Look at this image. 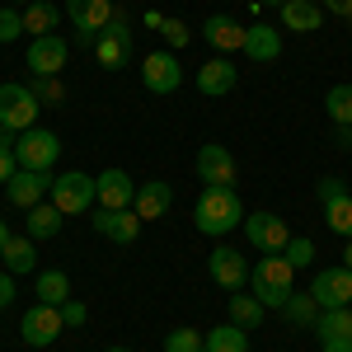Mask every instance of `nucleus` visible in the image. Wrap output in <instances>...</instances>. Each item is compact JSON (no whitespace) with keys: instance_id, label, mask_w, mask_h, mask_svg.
<instances>
[{"instance_id":"1","label":"nucleus","mask_w":352,"mask_h":352,"mask_svg":"<svg viewBox=\"0 0 352 352\" xmlns=\"http://www.w3.org/2000/svg\"><path fill=\"white\" fill-rule=\"evenodd\" d=\"M244 217H249V212H244V202H240L235 188H202L197 207H192V226H197L202 235H212V240L240 230Z\"/></svg>"},{"instance_id":"2","label":"nucleus","mask_w":352,"mask_h":352,"mask_svg":"<svg viewBox=\"0 0 352 352\" xmlns=\"http://www.w3.org/2000/svg\"><path fill=\"white\" fill-rule=\"evenodd\" d=\"M249 292L263 300L268 310H282L287 296L296 292V268H292L282 254H263V258L249 268Z\"/></svg>"},{"instance_id":"3","label":"nucleus","mask_w":352,"mask_h":352,"mask_svg":"<svg viewBox=\"0 0 352 352\" xmlns=\"http://www.w3.org/2000/svg\"><path fill=\"white\" fill-rule=\"evenodd\" d=\"M14 160L19 169H38V174H52V164L61 160V136L47 127H28L14 136Z\"/></svg>"},{"instance_id":"4","label":"nucleus","mask_w":352,"mask_h":352,"mask_svg":"<svg viewBox=\"0 0 352 352\" xmlns=\"http://www.w3.org/2000/svg\"><path fill=\"white\" fill-rule=\"evenodd\" d=\"M38 94H33V85H19V80H5L0 85V127H10V132H28V127H38Z\"/></svg>"},{"instance_id":"5","label":"nucleus","mask_w":352,"mask_h":352,"mask_svg":"<svg viewBox=\"0 0 352 352\" xmlns=\"http://www.w3.org/2000/svg\"><path fill=\"white\" fill-rule=\"evenodd\" d=\"M52 207L61 217H80L94 207V179L80 174V169H66V174H56L52 179Z\"/></svg>"},{"instance_id":"6","label":"nucleus","mask_w":352,"mask_h":352,"mask_svg":"<svg viewBox=\"0 0 352 352\" xmlns=\"http://www.w3.org/2000/svg\"><path fill=\"white\" fill-rule=\"evenodd\" d=\"M244 240L254 244L258 254H282L287 240H292V230H287V221L277 212H249L244 217Z\"/></svg>"},{"instance_id":"7","label":"nucleus","mask_w":352,"mask_h":352,"mask_svg":"<svg viewBox=\"0 0 352 352\" xmlns=\"http://www.w3.org/2000/svg\"><path fill=\"white\" fill-rule=\"evenodd\" d=\"M61 329H66V320H61V305H33V310H24V320H19V333H24L28 348H52L56 338H61Z\"/></svg>"},{"instance_id":"8","label":"nucleus","mask_w":352,"mask_h":352,"mask_svg":"<svg viewBox=\"0 0 352 352\" xmlns=\"http://www.w3.org/2000/svg\"><path fill=\"white\" fill-rule=\"evenodd\" d=\"M310 296H315L320 310H343V305H352V268H343V263L338 268H320Z\"/></svg>"},{"instance_id":"9","label":"nucleus","mask_w":352,"mask_h":352,"mask_svg":"<svg viewBox=\"0 0 352 352\" xmlns=\"http://www.w3.org/2000/svg\"><path fill=\"white\" fill-rule=\"evenodd\" d=\"M207 272H212V282H217L221 292H244V287H249V263H244L240 249H230V244H217V249H212Z\"/></svg>"},{"instance_id":"10","label":"nucleus","mask_w":352,"mask_h":352,"mask_svg":"<svg viewBox=\"0 0 352 352\" xmlns=\"http://www.w3.org/2000/svg\"><path fill=\"white\" fill-rule=\"evenodd\" d=\"M197 179L207 188H235V155L221 146V141H207L197 151Z\"/></svg>"},{"instance_id":"11","label":"nucleus","mask_w":352,"mask_h":352,"mask_svg":"<svg viewBox=\"0 0 352 352\" xmlns=\"http://www.w3.org/2000/svg\"><path fill=\"white\" fill-rule=\"evenodd\" d=\"M66 56H71V43H66L61 33H47V38H33V43H28L24 61H28L33 76H61Z\"/></svg>"},{"instance_id":"12","label":"nucleus","mask_w":352,"mask_h":352,"mask_svg":"<svg viewBox=\"0 0 352 352\" xmlns=\"http://www.w3.org/2000/svg\"><path fill=\"white\" fill-rule=\"evenodd\" d=\"M132 202H136V184L127 179V169H104V174H94V207L127 212Z\"/></svg>"},{"instance_id":"13","label":"nucleus","mask_w":352,"mask_h":352,"mask_svg":"<svg viewBox=\"0 0 352 352\" xmlns=\"http://www.w3.org/2000/svg\"><path fill=\"white\" fill-rule=\"evenodd\" d=\"M141 80H146L151 94H174V89L184 85V66H179L174 52H151L141 61Z\"/></svg>"},{"instance_id":"14","label":"nucleus","mask_w":352,"mask_h":352,"mask_svg":"<svg viewBox=\"0 0 352 352\" xmlns=\"http://www.w3.org/2000/svg\"><path fill=\"white\" fill-rule=\"evenodd\" d=\"M47 192H52V174H38V169H14V179L5 184V197H10V207H19V212L38 207Z\"/></svg>"},{"instance_id":"15","label":"nucleus","mask_w":352,"mask_h":352,"mask_svg":"<svg viewBox=\"0 0 352 352\" xmlns=\"http://www.w3.org/2000/svg\"><path fill=\"white\" fill-rule=\"evenodd\" d=\"M89 221H94V230H99L104 240H113V244H136L141 226H146V221L136 217L132 207H127V212H109V207H94V212H89Z\"/></svg>"},{"instance_id":"16","label":"nucleus","mask_w":352,"mask_h":352,"mask_svg":"<svg viewBox=\"0 0 352 352\" xmlns=\"http://www.w3.org/2000/svg\"><path fill=\"white\" fill-rule=\"evenodd\" d=\"M244 33H249V24L230 19V14H212V19H202V38H207L221 56H226V52H244Z\"/></svg>"},{"instance_id":"17","label":"nucleus","mask_w":352,"mask_h":352,"mask_svg":"<svg viewBox=\"0 0 352 352\" xmlns=\"http://www.w3.org/2000/svg\"><path fill=\"white\" fill-rule=\"evenodd\" d=\"M244 56H249L254 66H268V61H277V56H282V28H272V24H249V33H244Z\"/></svg>"},{"instance_id":"18","label":"nucleus","mask_w":352,"mask_h":352,"mask_svg":"<svg viewBox=\"0 0 352 352\" xmlns=\"http://www.w3.org/2000/svg\"><path fill=\"white\" fill-rule=\"evenodd\" d=\"M235 76H240V71H235V61H230V56H212V61H202V66H197V89H202V94H212V99H221V94H230V89H235Z\"/></svg>"},{"instance_id":"19","label":"nucleus","mask_w":352,"mask_h":352,"mask_svg":"<svg viewBox=\"0 0 352 352\" xmlns=\"http://www.w3.org/2000/svg\"><path fill=\"white\" fill-rule=\"evenodd\" d=\"M169 202H174V188H169L164 179H151V184H141V188H136L132 212L141 221H160L164 212H169Z\"/></svg>"},{"instance_id":"20","label":"nucleus","mask_w":352,"mask_h":352,"mask_svg":"<svg viewBox=\"0 0 352 352\" xmlns=\"http://www.w3.org/2000/svg\"><path fill=\"white\" fill-rule=\"evenodd\" d=\"M277 19H282V28H292V33H315V28L324 24V5H315V0H287L277 10Z\"/></svg>"},{"instance_id":"21","label":"nucleus","mask_w":352,"mask_h":352,"mask_svg":"<svg viewBox=\"0 0 352 352\" xmlns=\"http://www.w3.org/2000/svg\"><path fill=\"white\" fill-rule=\"evenodd\" d=\"M66 14L85 33H104V24L113 19V0H66Z\"/></svg>"},{"instance_id":"22","label":"nucleus","mask_w":352,"mask_h":352,"mask_svg":"<svg viewBox=\"0 0 352 352\" xmlns=\"http://www.w3.org/2000/svg\"><path fill=\"white\" fill-rule=\"evenodd\" d=\"M0 258H5V272H33L38 268V249H33V240L28 235H10L5 240V249H0Z\"/></svg>"},{"instance_id":"23","label":"nucleus","mask_w":352,"mask_h":352,"mask_svg":"<svg viewBox=\"0 0 352 352\" xmlns=\"http://www.w3.org/2000/svg\"><path fill=\"white\" fill-rule=\"evenodd\" d=\"M263 315H268V305L254 296V292H230V324L258 329V324H263Z\"/></svg>"},{"instance_id":"24","label":"nucleus","mask_w":352,"mask_h":352,"mask_svg":"<svg viewBox=\"0 0 352 352\" xmlns=\"http://www.w3.org/2000/svg\"><path fill=\"white\" fill-rule=\"evenodd\" d=\"M56 24H61V10L56 5H47V0L24 5V33L28 38H47V33H56Z\"/></svg>"},{"instance_id":"25","label":"nucleus","mask_w":352,"mask_h":352,"mask_svg":"<svg viewBox=\"0 0 352 352\" xmlns=\"http://www.w3.org/2000/svg\"><path fill=\"white\" fill-rule=\"evenodd\" d=\"M61 226H66V217L56 212L52 202L28 207V240H52V235H61Z\"/></svg>"},{"instance_id":"26","label":"nucleus","mask_w":352,"mask_h":352,"mask_svg":"<svg viewBox=\"0 0 352 352\" xmlns=\"http://www.w3.org/2000/svg\"><path fill=\"white\" fill-rule=\"evenodd\" d=\"M202 348L207 352H249V329L240 324H221L202 333Z\"/></svg>"},{"instance_id":"27","label":"nucleus","mask_w":352,"mask_h":352,"mask_svg":"<svg viewBox=\"0 0 352 352\" xmlns=\"http://www.w3.org/2000/svg\"><path fill=\"white\" fill-rule=\"evenodd\" d=\"M282 320H287L292 329H315L320 305H315V296H310V292H292V296H287V305H282Z\"/></svg>"},{"instance_id":"28","label":"nucleus","mask_w":352,"mask_h":352,"mask_svg":"<svg viewBox=\"0 0 352 352\" xmlns=\"http://www.w3.org/2000/svg\"><path fill=\"white\" fill-rule=\"evenodd\" d=\"M127 56H132V43L99 33V43H94V61H99L104 71H122V66H127Z\"/></svg>"},{"instance_id":"29","label":"nucleus","mask_w":352,"mask_h":352,"mask_svg":"<svg viewBox=\"0 0 352 352\" xmlns=\"http://www.w3.org/2000/svg\"><path fill=\"white\" fill-rule=\"evenodd\" d=\"M33 292H38L43 305H61V300H71V277H66L61 268L38 272V287H33Z\"/></svg>"},{"instance_id":"30","label":"nucleus","mask_w":352,"mask_h":352,"mask_svg":"<svg viewBox=\"0 0 352 352\" xmlns=\"http://www.w3.org/2000/svg\"><path fill=\"white\" fill-rule=\"evenodd\" d=\"M315 333L320 338H352V305H343V310H320Z\"/></svg>"},{"instance_id":"31","label":"nucleus","mask_w":352,"mask_h":352,"mask_svg":"<svg viewBox=\"0 0 352 352\" xmlns=\"http://www.w3.org/2000/svg\"><path fill=\"white\" fill-rule=\"evenodd\" d=\"M324 113L333 118V127H352V85H333V89H329Z\"/></svg>"},{"instance_id":"32","label":"nucleus","mask_w":352,"mask_h":352,"mask_svg":"<svg viewBox=\"0 0 352 352\" xmlns=\"http://www.w3.org/2000/svg\"><path fill=\"white\" fill-rule=\"evenodd\" d=\"M324 221H329V230H333V235L352 240V192H343V197L324 202Z\"/></svg>"},{"instance_id":"33","label":"nucleus","mask_w":352,"mask_h":352,"mask_svg":"<svg viewBox=\"0 0 352 352\" xmlns=\"http://www.w3.org/2000/svg\"><path fill=\"white\" fill-rule=\"evenodd\" d=\"M160 38L164 43H169V52H184V47H188L192 43V33H188V24H184V19H174V14H169V19H160Z\"/></svg>"},{"instance_id":"34","label":"nucleus","mask_w":352,"mask_h":352,"mask_svg":"<svg viewBox=\"0 0 352 352\" xmlns=\"http://www.w3.org/2000/svg\"><path fill=\"white\" fill-rule=\"evenodd\" d=\"M33 94H38V104H66V85L61 76H33Z\"/></svg>"},{"instance_id":"35","label":"nucleus","mask_w":352,"mask_h":352,"mask_svg":"<svg viewBox=\"0 0 352 352\" xmlns=\"http://www.w3.org/2000/svg\"><path fill=\"white\" fill-rule=\"evenodd\" d=\"M282 258H287L292 268H310V263H315V240L292 235V240H287V249H282Z\"/></svg>"},{"instance_id":"36","label":"nucleus","mask_w":352,"mask_h":352,"mask_svg":"<svg viewBox=\"0 0 352 352\" xmlns=\"http://www.w3.org/2000/svg\"><path fill=\"white\" fill-rule=\"evenodd\" d=\"M14 136L19 132H10V127H0V188L14 179V169H19V160H14Z\"/></svg>"},{"instance_id":"37","label":"nucleus","mask_w":352,"mask_h":352,"mask_svg":"<svg viewBox=\"0 0 352 352\" xmlns=\"http://www.w3.org/2000/svg\"><path fill=\"white\" fill-rule=\"evenodd\" d=\"M202 348V329H174L164 338V352H197Z\"/></svg>"},{"instance_id":"38","label":"nucleus","mask_w":352,"mask_h":352,"mask_svg":"<svg viewBox=\"0 0 352 352\" xmlns=\"http://www.w3.org/2000/svg\"><path fill=\"white\" fill-rule=\"evenodd\" d=\"M19 33H24V10H14V5L0 10V43H14Z\"/></svg>"},{"instance_id":"39","label":"nucleus","mask_w":352,"mask_h":352,"mask_svg":"<svg viewBox=\"0 0 352 352\" xmlns=\"http://www.w3.org/2000/svg\"><path fill=\"white\" fill-rule=\"evenodd\" d=\"M104 33H109V38H122V43H132V19H127L122 10H113V19L104 24Z\"/></svg>"},{"instance_id":"40","label":"nucleus","mask_w":352,"mask_h":352,"mask_svg":"<svg viewBox=\"0 0 352 352\" xmlns=\"http://www.w3.org/2000/svg\"><path fill=\"white\" fill-rule=\"evenodd\" d=\"M61 320H66V329H80L89 320V310H85L80 300H61Z\"/></svg>"},{"instance_id":"41","label":"nucleus","mask_w":352,"mask_h":352,"mask_svg":"<svg viewBox=\"0 0 352 352\" xmlns=\"http://www.w3.org/2000/svg\"><path fill=\"white\" fill-rule=\"evenodd\" d=\"M343 192H348L343 179H320V202H333V197H343Z\"/></svg>"},{"instance_id":"42","label":"nucleus","mask_w":352,"mask_h":352,"mask_svg":"<svg viewBox=\"0 0 352 352\" xmlns=\"http://www.w3.org/2000/svg\"><path fill=\"white\" fill-rule=\"evenodd\" d=\"M14 305V272H0V310Z\"/></svg>"},{"instance_id":"43","label":"nucleus","mask_w":352,"mask_h":352,"mask_svg":"<svg viewBox=\"0 0 352 352\" xmlns=\"http://www.w3.org/2000/svg\"><path fill=\"white\" fill-rule=\"evenodd\" d=\"M320 352H352V338H320Z\"/></svg>"},{"instance_id":"44","label":"nucleus","mask_w":352,"mask_h":352,"mask_svg":"<svg viewBox=\"0 0 352 352\" xmlns=\"http://www.w3.org/2000/svg\"><path fill=\"white\" fill-rule=\"evenodd\" d=\"M329 14H343V19H352V0H320Z\"/></svg>"},{"instance_id":"45","label":"nucleus","mask_w":352,"mask_h":352,"mask_svg":"<svg viewBox=\"0 0 352 352\" xmlns=\"http://www.w3.org/2000/svg\"><path fill=\"white\" fill-rule=\"evenodd\" d=\"M333 141H338L343 151H352V127H333Z\"/></svg>"},{"instance_id":"46","label":"nucleus","mask_w":352,"mask_h":352,"mask_svg":"<svg viewBox=\"0 0 352 352\" xmlns=\"http://www.w3.org/2000/svg\"><path fill=\"white\" fill-rule=\"evenodd\" d=\"M343 268H352V240L343 244Z\"/></svg>"},{"instance_id":"47","label":"nucleus","mask_w":352,"mask_h":352,"mask_svg":"<svg viewBox=\"0 0 352 352\" xmlns=\"http://www.w3.org/2000/svg\"><path fill=\"white\" fill-rule=\"evenodd\" d=\"M5 240H10V226H5V221H0V249H5Z\"/></svg>"},{"instance_id":"48","label":"nucleus","mask_w":352,"mask_h":352,"mask_svg":"<svg viewBox=\"0 0 352 352\" xmlns=\"http://www.w3.org/2000/svg\"><path fill=\"white\" fill-rule=\"evenodd\" d=\"M254 5H277V10H282V5H287V0H254Z\"/></svg>"},{"instance_id":"49","label":"nucleus","mask_w":352,"mask_h":352,"mask_svg":"<svg viewBox=\"0 0 352 352\" xmlns=\"http://www.w3.org/2000/svg\"><path fill=\"white\" fill-rule=\"evenodd\" d=\"M10 5H33V0H10Z\"/></svg>"},{"instance_id":"50","label":"nucleus","mask_w":352,"mask_h":352,"mask_svg":"<svg viewBox=\"0 0 352 352\" xmlns=\"http://www.w3.org/2000/svg\"><path fill=\"white\" fill-rule=\"evenodd\" d=\"M109 352H132V348H109Z\"/></svg>"},{"instance_id":"51","label":"nucleus","mask_w":352,"mask_h":352,"mask_svg":"<svg viewBox=\"0 0 352 352\" xmlns=\"http://www.w3.org/2000/svg\"><path fill=\"white\" fill-rule=\"evenodd\" d=\"M197 352H207V348H197Z\"/></svg>"}]
</instances>
